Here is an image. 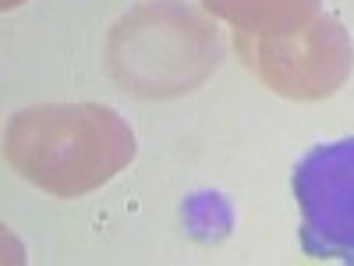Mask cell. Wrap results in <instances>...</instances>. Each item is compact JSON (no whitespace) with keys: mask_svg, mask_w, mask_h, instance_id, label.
<instances>
[{"mask_svg":"<svg viewBox=\"0 0 354 266\" xmlns=\"http://www.w3.org/2000/svg\"><path fill=\"white\" fill-rule=\"evenodd\" d=\"M8 163L36 188L75 199L135 160V132L103 103H43L11 117Z\"/></svg>","mask_w":354,"mask_h":266,"instance_id":"obj_1","label":"cell"},{"mask_svg":"<svg viewBox=\"0 0 354 266\" xmlns=\"http://www.w3.org/2000/svg\"><path fill=\"white\" fill-rule=\"evenodd\" d=\"M110 71L135 96H177L220 64L216 28L177 0H156L117 21Z\"/></svg>","mask_w":354,"mask_h":266,"instance_id":"obj_2","label":"cell"},{"mask_svg":"<svg viewBox=\"0 0 354 266\" xmlns=\"http://www.w3.org/2000/svg\"><path fill=\"white\" fill-rule=\"evenodd\" d=\"M241 61L287 100L333 96L354 68V43L337 18L315 15L308 25L287 36H245L234 33Z\"/></svg>","mask_w":354,"mask_h":266,"instance_id":"obj_3","label":"cell"},{"mask_svg":"<svg viewBox=\"0 0 354 266\" xmlns=\"http://www.w3.org/2000/svg\"><path fill=\"white\" fill-rule=\"evenodd\" d=\"M301 249L312 259H354V139L312 150L294 170Z\"/></svg>","mask_w":354,"mask_h":266,"instance_id":"obj_4","label":"cell"},{"mask_svg":"<svg viewBox=\"0 0 354 266\" xmlns=\"http://www.w3.org/2000/svg\"><path fill=\"white\" fill-rule=\"evenodd\" d=\"M205 11L245 36H287L319 15L322 0H202Z\"/></svg>","mask_w":354,"mask_h":266,"instance_id":"obj_5","label":"cell"}]
</instances>
